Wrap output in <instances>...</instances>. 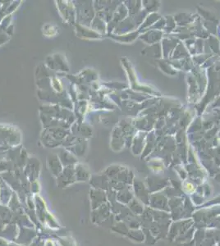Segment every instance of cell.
<instances>
[{"mask_svg": "<svg viewBox=\"0 0 220 246\" xmlns=\"http://www.w3.org/2000/svg\"><path fill=\"white\" fill-rule=\"evenodd\" d=\"M184 190L188 194H192L195 191V186L191 182H185Z\"/></svg>", "mask_w": 220, "mask_h": 246, "instance_id": "obj_1", "label": "cell"}]
</instances>
